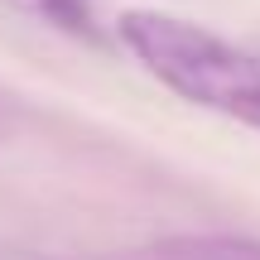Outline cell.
<instances>
[{"mask_svg": "<svg viewBox=\"0 0 260 260\" xmlns=\"http://www.w3.org/2000/svg\"><path fill=\"white\" fill-rule=\"evenodd\" d=\"M5 10L39 19V24L68 29V34H92V5L87 0H0Z\"/></svg>", "mask_w": 260, "mask_h": 260, "instance_id": "3957f363", "label": "cell"}, {"mask_svg": "<svg viewBox=\"0 0 260 260\" xmlns=\"http://www.w3.org/2000/svg\"><path fill=\"white\" fill-rule=\"evenodd\" d=\"M154 260H260V241H236V236H183V241L159 246Z\"/></svg>", "mask_w": 260, "mask_h": 260, "instance_id": "7a4b0ae2", "label": "cell"}, {"mask_svg": "<svg viewBox=\"0 0 260 260\" xmlns=\"http://www.w3.org/2000/svg\"><path fill=\"white\" fill-rule=\"evenodd\" d=\"M116 39L159 87L188 106L260 130V53L164 10H125L116 19Z\"/></svg>", "mask_w": 260, "mask_h": 260, "instance_id": "6da1fadb", "label": "cell"}]
</instances>
